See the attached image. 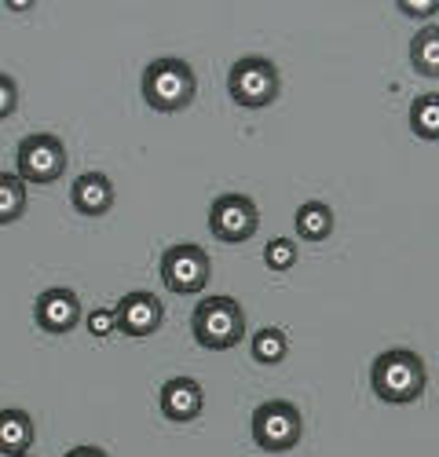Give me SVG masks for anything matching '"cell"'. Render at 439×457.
<instances>
[{"label": "cell", "instance_id": "cell-1", "mask_svg": "<svg viewBox=\"0 0 439 457\" xmlns=\"http://www.w3.org/2000/svg\"><path fill=\"white\" fill-rule=\"evenodd\" d=\"M428 385V370H425V359L410 348H388L374 359L370 366V388L381 403H392V406H407L414 399H421Z\"/></svg>", "mask_w": 439, "mask_h": 457}, {"label": "cell", "instance_id": "cell-2", "mask_svg": "<svg viewBox=\"0 0 439 457\" xmlns=\"http://www.w3.org/2000/svg\"><path fill=\"white\" fill-rule=\"evenodd\" d=\"M191 333L205 352H231L245 340V312L235 296H205L195 303Z\"/></svg>", "mask_w": 439, "mask_h": 457}, {"label": "cell", "instance_id": "cell-3", "mask_svg": "<svg viewBox=\"0 0 439 457\" xmlns=\"http://www.w3.org/2000/svg\"><path fill=\"white\" fill-rule=\"evenodd\" d=\"M195 96H198V78H195L191 62L165 55V59H154L143 70V99L151 110L179 113V110H187L195 103Z\"/></svg>", "mask_w": 439, "mask_h": 457}, {"label": "cell", "instance_id": "cell-4", "mask_svg": "<svg viewBox=\"0 0 439 457\" xmlns=\"http://www.w3.org/2000/svg\"><path fill=\"white\" fill-rule=\"evenodd\" d=\"M249 436L264 453H289L304 436V417L286 399H268V403H261L253 410Z\"/></svg>", "mask_w": 439, "mask_h": 457}, {"label": "cell", "instance_id": "cell-5", "mask_svg": "<svg viewBox=\"0 0 439 457\" xmlns=\"http://www.w3.org/2000/svg\"><path fill=\"white\" fill-rule=\"evenodd\" d=\"M228 92L245 110H264L278 99L282 78L268 55H242L228 73Z\"/></svg>", "mask_w": 439, "mask_h": 457}, {"label": "cell", "instance_id": "cell-6", "mask_svg": "<svg viewBox=\"0 0 439 457\" xmlns=\"http://www.w3.org/2000/svg\"><path fill=\"white\" fill-rule=\"evenodd\" d=\"M15 172L22 183H55L66 172V146L52 132H33L15 150Z\"/></svg>", "mask_w": 439, "mask_h": 457}, {"label": "cell", "instance_id": "cell-7", "mask_svg": "<svg viewBox=\"0 0 439 457\" xmlns=\"http://www.w3.org/2000/svg\"><path fill=\"white\" fill-rule=\"evenodd\" d=\"M162 282L169 293L195 296L209 286V253L195 242H176L162 253Z\"/></svg>", "mask_w": 439, "mask_h": 457}, {"label": "cell", "instance_id": "cell-8", "mask_svg": "<svg viewBox=\"0 0 439 457\" xmlns=\"http://www.w3.org/2000/svg\"><path fill=\"white\" fill-rule=\"evenodd\" d=\"M209 231L216 242L242 245L261 231V209L245 195H220L209 205Z\"/></svg>", "mask_w": 439, "mask_h": 457}, {"label": "cell", "instance_id": "cell-9", "mask_svg": "<svg viewBox=\"0 0 439 457\" xmlns=\"http://www.w3.org/2000/svg\"><path fill=\"white\" fill-rule=\"evenodd\" d=\"M118 333L125 337H154L165 322V303L154 296V293H146V289H136V293H125L118 300Z\"/></svg>", "mask_w": 439, "mask_h": 457}, {"label": "cell", "instance_id": "cell-10", "mask_svg": "<svg viewBox=\"0 0 439 457\" xmlns=\"http://www.w3.org/2000/svg\"><path fill=\"white\" fill-rule=\"evenodd\" d=\"M33 322L41 326L45 333H52V337L70 333L73 326L81 322V296L73 289H62V286L45 289L41 296L33 300Z\"/></svg>", "mask_w": 439, "mask_h": 457}, {"label": "cell", "instance_id": "cell-11", "mask_svg": "<svg viewBox=\"0 0 439 457\" xmlns=\"http://www.w3.org/2000/svg\"><path fill=\"white\" fill-rule=\"evenodd\" d=\"M162 413L169 417L172 425H191L202 417V406H205V395H202V385L195 377H172L162 385Z\"/></svg>", "mask_w": 439, "mask_h": 457}, {"label": "cell", "instance_id": "cell-12", "mask_svg": "<svg viewBox=\"0 0 439 457\" xmlns=\"http://www.w3.org/2000/svg\"><path fill=\"white\" fill-rule=\"evenodd\" d=\"M70 202L81 216H106L114 209V183L103 172H81L70 187Z\"/></svg>", "mask_w": 439, "mask_h": 457}, {"label": "cell", "instance_id": "cell-13", "mask_svg": "<svg viewBox=\"0 0 439 457\" xmlns=\"http://www.w3.org/2000/svg\"><path fill=\"white\" fill-rule=\"evenodd\" d=\"M33 446V421L26 410H0V453L4 457H29L26 450Z\"/></svg>", "mask_w": 439, "mask_h": 457}, {"label": "cell", "instance_id": "cell-14", "mask_svg": "<svg viewBox=\"0 0 439 457\" xmlns=\"http://www.w3.org/2000/svg\"><path fill=\"white\" fill-rule=\"evenodd\" d=\"M293 227H297L301 242H326L329 235H334L337 216H334V209H329L326 202H304L297 209V216H293Z\"/></svg>", "mask_w": 439, "mask_h": 457}, {"label": "cell", "instance_id": "cell-15", "mask_svg": "<svg viewBox=\"0 0 439 457\" xmlns=\"http://www.w3.org/2000/svg\"><path fill=\"white\" fill-rule=\"evenodd\" d=\"M410 66L421 78L439 81V26H421L410 41Z\"/></svg>", "mask_w": 439, "mask_h": 457}, {"label": "cell", "instance_id": "cell-16", "mask_svg": "<svg viewBox=\"0 0 439 457\" xmlns=\"http://www.w3.org/2000/svg\"><path fill=\"white\" fill-rule=\"evenodd\" d=\"M410 132L425 143H439V92L414 96L410 103Z\"/></svg>", "mask_w": 439, "mask_h": 457}, {"label": "cell", "instance_id": "cell-17", "mask_svg": "<svg viewBox=\"0 0 439 457\" xmlns=\"http://www.w3.org/2000/svg\"><path fill=\"white\" fill-rule=\"evenodd\" d=\"M26 212V183L19 172H0V227L19 223Z\"/></svg>", "mask_w": 439, "mask_h": 457}, {"label": "cell", "instance_id": "cell-18", "mask_svg": "<svg viewBox=\"0 0 439 457\" xmlns=\"http://www.w3.org/2000/svg\"><path fill=\"white\" fill-rule=\"evenodd\" d=\"M249 348H253V359L261 362V366H278L289 352V340L278 326H264V329H256L253 340H249Z\"/></svg>", "mask_w": 439, "mask_h": 457}, {"label": "cell", "instance_id": "cell-19", "mask_svg": "<svg viewBox=\"0 0 439 457\" xmlns=\"http://www.w3.org/2000/svg\"><path fill=\"white\" fill-rule=\"evenodd\" d=\"M297 242L293 238H271L264 245V263L271 271H293V263H297Z\"/></svg>", "mask_w": 439, "mask_h": 457}, {"label": "cell", "instance_id": "cell-20", "mask_svg": "<svg viewBox=\"0 0 439 457\" xmlns=\"http://www.w3.org/2000/svg\"><path fill=\"white\" fill-rule=\"evenodd\" d=\"M85 326H88L92 337L106 340L110 333H118V312H114V308H95V312H88Z\"/></svg>", "mask_w": 439, "mask_h": 457}, {"label": "cell", "instance_id": "cell-21", "mask_svg": "<svg viewBox=\"0 0 439 457\" xmlns=\"http://www.w3.org/2000/svg\"><path fill=\"white\" fill-rule=\"evenodd\" d=\"M15 110H19V85L8 73H0V121H8Z\"/></svg>", "mask_w": 439, "mask_h": 457}, {"label": "cell", "instance_id": "cell-22", "mask_svg": "<svg viewBox=\"0 0 439 457\" xmlns=\"http://www.w3.org/2000/svg\"><path fill=\"white\" fill-rule=\"evenodd\" d=\"M395 8L407 19H432L439 12V0H399Z\"/></svg>", "mask_w": 439, "mask_h": 457}, {"label": "cell", "instance_id": "cell-23", "mask_svg": "<svg viewBox=\"0 0 439 457\" xmlns=\"http://www.w3.org/2000/svg\"><path fill=\"white\" fill-rule=\"evenodd\" d=\"M66 457H106V450H99V446H73Z\"/></svg>", "mask_w": 439, "mask_h": 457}]
</instances>
